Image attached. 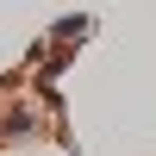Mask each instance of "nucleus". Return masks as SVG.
Returning <instances> with one entry per match:
<instances>
[{
	"label": "nucleus",
	"instance_id": "1",
	"mask_svg": "<svg viewBox=\"0 0 156 156\" xmlns=\"http://www.w3.org/2000/svg\"><path fill=\"white\" fill-rule=\"evenodd\" d=\"M94 31V19H87V12H69V19H56L50 25V37H56V44H69V37H87Z\"/></svg>",
	"mask_w": 156,
	"mask_h": 156
}]
</instances>
